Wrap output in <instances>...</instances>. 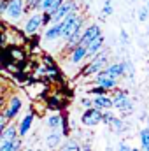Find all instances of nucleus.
<instances>
[{"instance_id": "f8f14e48", "label": "nucleus", "mask_w": 149, "mask_h": 151, "mask_svg": "<svg viewBox=\"0 0 149 151\" xmlns=\"http://www.w3.org/2000/svg\"><path fill=\"white\" fill-rule=\"evenodd\" d=\"M102 34V30H100V27L97 25V23H91V25H88L86 28H82V35H81V40H79V44L81 46H88L91 40L95 37H98Z\"/></svg>"}, {"instance_id": "4c0bfd02", "label": "nucleus", "mask_w": 149, "mask_h": 151, "mask_svg": "<svg viewBox=\"0 0 149 151\" xmlns=\"http://www.w3.org/2000/svg\"><path fill=\"white\" fill-rule=\"evenodd\" d=\"M105 151H112V150H111V148H107V150H105Z\"/></svg>"}, {"instance_id": "6e6552de", "label": "nucleus", "mask_w": 149, "mask_h": 151, "mask_svg": "<svg viewBox=\"0 0 149 151\" xmlns=\"http://www.w3.org/2000/svg\"><path fill=\"white\" fill-rule=\"evenodd\" d=\"M86 60H88L86 46L77 44V46H74V47L67 53V62H69V63H72V65H81L82 62L86 63Z\"/></svg>"}, {"instance_id": "423d86ee", "label": "nucleus", "mask_w": 149, "mask_h": 151, "mask_svg": "<svg viewBox=\"0 0 149 151\" xmlns=\"http://www.w3.org/2000/svg\"><path fill=\"white\" fill-rule=\"evenodd\" d=\"M79 9H81V5H79L77 0H63L62 5L51 14V23H58V21H62L67 14H70V12H79Z\"/></svg>"}, {"instance_id": "473e14b6", "label": "nucleus", "mask_w": 149, "mask_h": 151, "mask_svg": "<svg viewBox=\"0 0 149 151\" xmlns=\"http://www.w3.org/2000/svg\"><path fill=\"white\" fill-rule=\"evenodd\" d=\"M5 102H7V99H5V93H2V95H0V114H2L4 107H5Z\"/></svg>"}, {"instance_id": "2f4dec72", "label": "nucleus", "mask_w": 149, "mask_h": 151, "mask_svg": "<svg viewBox=\"0 0 149 151\" xmlns=\"http://www.w3.org/2000/svg\"><path fill=\"white\" fill-rule=\"evenodd\" d=\"M119 39H121V44H126V42H128V34H126V30H121V32H119Z\"/></svg>"}, {"instance_id": "f704fd0d", "label": "nucleus", "mask_w": 149, "mask_h": 151, "mask_svg": "<svg viewBox=\"0 0 149 151\" xmlns=\"http://www.w3.org/2000/svg\"><path fill=\"white\" fill-rule=\"evenodd\" d=\"M7 123H9V121H7V119H5V118L0 114V134H2V130L5 128V125H7Z\"/></svg>"}, {"instance_id": "aec40b11", "label": "nucleus", "mask_w": 149, "mask_h": 151, "mask_svg": "<svg viewBox=\"0 0 149 151\" xmlns=\"http://www.w3.org/2000/svg\"><path fill=\"white\" fill-rule=\"evenodd\" d=\"M62 2H63V0H42V4H40V12H49V14H53V12L62 5Z\"/></svg>"}, {"instance_id": "bb28decb", "label": "nucleus", "mask_w": 149, "mask_h": 151, "mask_svg": "<svg viewBox=\"0 0 149 151\" xmlns=\"http://www.w3.org/2000/svg\"><path fill=\"white\" fill-rule=\"evenodd\" d=\"M139 21H148L149 19V5H142L140 9H139Z\"/></svg>"}, {"instance_id": "a878e982", "label": "nucleus", "mask_w": 149, "mask_h": 151, "mask_svg": "<svg viewBox=\"0 0 149 151\" xmlns=\"http://www.w3.org/2000/svg\"><path fill=\"white\" fill-rule=\"evenodd\" d=\"M112 12H114L112 2L111 0H105V2H104V7H102V19H104L105 16H112Z\"/></svg>"}, {"instance_id": "6ab92c4d", "label": "nucleus", "mask_w": 149, "mask_h": 151, "mask_svg": "<svg viewBox=\"0 0 149 151\" xmlns=\"http://www.w3.org/2000/svg\"><path fill=\"white\" fill-rule=\"evenodd\" d=\"M62 116H63V114H60V113H51L49 114V116L46 118L47 128H49V130H58L60 125H62Z\"/></svg>"}, {"instance_id": "5701e85b", "label": "nucleus", "mask_w": 149, "mask_h": 151, "mask_svg": "<svg viewBox=\"0 0 149 151\" xmlns=\"http://www.w3.org/2000/svg\"><path fill=\"white\" fill-rule=\"evenodd\" d=\"M139 137H140V150L149 151V127L142 128V130L139 132Z\"/></svg>"}, {"instance_id": "393cba45", "label": "nucleus", "mask_w": 149, "mask_h": 151, "mask_svg": "<svg viewBox=\"0 0 149 151\" xmlns=\"http://www.w3.org/2000/svg\"><path fill=\"white\" fill-rule=\"evenodd\" d=\"M91 97H98V95H105V93H109L105 88H102V86H98V84H93L90 90H86Z\"/></svg>"}, {"instance_id": "dca6fc26", "label": "nucleus", "mask_w": 149, "mask_h": 151, "mask_svg": "<svg viewBox=\"0 0 149 151\" xmlns=\"http://www.w3.org/2000/svg\"><path fill=\"white\" fill-rule=\"evenodd\" d=\"M62 142H63V135H62V132H58V130H51V132L47 134V137H46V146H47L49 150L60 148Z\"/></svg>"}, {"instance_id": "f257e3e1", "label": "nucleus", "mask_w": 149, "mask_h": 151, "mask_svg": "<svg viewBox=\"0 0 149 151\" xmlns=\"http://www.w3.org/2000/svg\"><path fill=\"white\" fill-rule=\"evenodd\" d=\"M107 65H109V51H107V49H102V51L97 53L90 62L84 63V67L81 69L79 76L84 77V79H88V77H91V76L98 74L100 70H104Z\"/></svg>"}, {"instance_id": "f03ea898", "label": "nucleus", "mask_w": 149, "mask_h": 151, "mask_svg": "<svg viewBox=\"0 0 149 151\" xmlns=\"http://www.w3.org/2000/svg\"><path fill=\"white\" fill-rule=\"evenodd\" d=\"M84 21L86 19H84V16L81 12H70V14H67L62 21H58L60 27H62V35H60V39L65 42L72 34L82 30L84 28Z\"/></svg>"}, {"instance_id": "72a5a7b5", "label": "nucleus", "mask_w": 149, "mask_h": 151, "mask_svg": "<svg viewBox=\"0 0 149 151\" xmlns=\"http://www.w3.org/2000/svg\"><path fill=\"white\" fill-rule=\"evenodd\" d=\"M119 151H132V146H128L126 142H119Z\"/></svg>"}, {"instance_id": "2eb2a0df", "label": "nucleus", "mask_w": 149, "mask_h": 151, "mask_svg": "<svg viewBox=\"0 0 149 151\" xmlns=\"http://www.w3.org/2000/svg\"><path fill=\"white\" fill-rule=\"evenodd\" d=\"M62 35V27H60V23H51L49 27H46V32H44V35L42 39L46 40V42H54V40H58Z\"/></svg>"}, {"instance_id": "7c9ffc66", "label": "nucleus", "mask_w": 149, "mask_h": 151, "mask_svg": "<svg viewBox=\"0 0 149 151\" xmlns=\"http://www.w3.org/2000/svg\"><path fill=\"white\" fill-rule=\"evenodd\" d=\"M81 106H82L84 109H91V107H93V100L84 97V99H81Z\"/></svg>"}, {"instance_id": "4be33fe9", "label": "nucleus", "mask_w": 149, "mask_h": 151, "mask_svg": "<svg viewBox=\"0 0 149 151\" xmlns=\"http://www.w3.org/2000/svg\"><path fill=\"white\" fill-rule=\"evenodd\" d=\"M109 127L114 128V132H116V134H123V132L126 130V123L123 121V118H116V116L112 118V121L109 123Z\"/></svg>"}, {"instance_id": "1a4fd4ad", "label": "nucleus", "mask_w": 149, "mask_h": 151, "mask_svg": "<svg viewBox=\"0 0 149 151\" xmlns=\"http://www.w3.org/2000/svg\"><path fill=\"white\" fill-rule=\"evenodd\" d=\"M81 123L84 127H97L102 123V111L91 107V109H84V113L81 114Z\"/></svg>"}, {"instance_id": "ddd939ff", "label": "nucleus", "mask_w": 149, "mask_h": 151, "mask_svg": "<svg viewBox=\"0 0 149 151\" xmlns=\"http://www.w3.org/2000/svg\"><path fill=\"white\" fill-rule=\"evenodd\" d=\"M105 47V37L100 34L98 37H95L88 46H86V53H88V58H93L97 53H100L102 49Z\"/></svg>"}, {"instance_id": "4468645a", "label": "nucleus", "mask_w": 149, "mask_h": 151, "mask_svg": "<svg viewBox=\"0 0 149 151\" xmlns=\"http://www.w3.org/2000/svg\"><path fill=\"white\" fill-rule=\"evenodd\" d=\"M93 107L98 109V111H111L112 109V99L109 93L105 95H98V97H93Z\"/></svg>"}, {"instance_id": "412c9836", "label": "nucleus", "mask_w": 149, "mask_h": 151, "mask_svg": "<svg viewBox=\"0 0 149 151\" xmlns=\"http://www.w3.org/2000/svg\"><path fill=\"white\" fill-rule=\"evenodd\" d=\"M60 151H81V144H79L75 139L67 137V141L60 146Z\"/></svg>"}, {"instance_id": "0eeeda50", "label": "nucleus", "mask_w": 149, "mask_h": 151, "mask_svg": "<svg viewBox=\"0 0 149 151\" xmlns=\"http://www.w3.org/2000/svg\"><path fill=\"white\" fill-rule=\"evenodd\" d=\"M40 28H42V12H40V11L30 12V16L25 19V25H23L25 35H27V37H35Z\"/></svg>"}, {"instance_id": "e433bc0d", "label": "nucleus", "mask_w": 149, "mask_h": 151, "mask_svg": "<svg viewBox=\"0 0 149 151\" xmlns=\"http://www.w3.org/2000/svg\"><path fill=\"white\" fill-rule=\"evenodd\" d=\"M132 151H140L139 148H132Z\"/></svg>"}, {"instance_id": "c85d7f7f", "label": "nucleus", "mask_w": 149, "mask_h": 151, "mask_svg": "<svg viewBox=\"0 0 149 151\" xmlns=\"http://www.w3.org/2000/svg\"><path fill=\"white\" fill-rule=\"evenodd\" d=\"M21 150H23V139H21V137H18V139H14L11 151H21Z\"/></svg>"}, {"instance_id": "20e7f679", "label": "nucleus", "mask_w": 149, "mask_h": 151, "mask_svg": "<svg viewBox=\"0 0 149 151\" xmlns=\"http://www.w3.org/2000/svg\"><path fill=\"white\" fill-rule=\"evenodd\" d=\"M25 14H27V4H25V0H7L5 11H4V16L2 18H7L9 21L16 23Z\"/></svg>"}, {"instance_id": "7ed1b4c3", "label": "nucleus", "mask_w": 149, "mask_h": 151, "mask_svg": "<svg viewBox=\"0 0 149 151\" xmlns=\"http://www.w3.org/2000/svg\"><path fill=\"white\" fill-rule=\"evenodd\" d=\"M111 99H112V107L121 113V118H128L130 114L133 113L135 107H133V100H132L130 95H128V90L114 88Z\"/></svg>"}, {"instance_id": "cd10ccee", "label": "nucleus", "mask_w": 149, "mask_h": 151, "mask_svg": "<svg viewBox=\"0 0 149 151\" xmlns=\"http://www.w3.org/2000/svg\"><path fill=\"white\" fill-rule=\"evenodd\" d=\"M112 118H114V114L111 111H102V123H105V125H109L112 121Z\"/></svg>"}, {"instance_id": "39448f33", "label": "nucleus", "mask_w": 149, "mask_h": 151, "mask_svg": "<svg viewBox=\"0 0 149 151\" xmlns=\"http://www.w3.org/2000/svg\"><path fill=\"white\" fill-rule=\"evenodd\" d=\"M21 107H23V99L19 95H11L5 102V107L2 111V116L11 123L18 118V114L21 113Z\"/></svg>"}, {"instance_id": "c756f323", "label": "nucleus", "mask_w": 149, "mask_h": 151, "mask_svg": "<svg viewBox=\"0 0 149 151\" xmlns=\"http://www.w3.org/2000/svg\"><path fill=\"white\" fill-rule=\"evenodd\" d=\"M49 25H51V14L42 12V27H49Z\"/></svg>"}, {"instance_id": "9d476101", "label": "nucleus", "mask_w": 149, "mask_h": 151, "mask_svg": "<svg viewBox=\"0 0 149 151\" xmlns=\"http://www.w3.org/2000/svg\"><path fill=\"white\" fill-rule=\"evenodd\" d=\"M34 118H35L34 109H30L28 113L21 118V121L16 125V128H18V137L25 139V137L28 135V132H30V128H32V125H34Z\"/></svg>"}, {"instance_id": "f3484780", "label": "nucleus", "mask_w": 149, "mask_h": 151, "mask_svg": "<svg viewBox=\"0 0 149 151\" xmlns=\"http://www.w3.org/2000/svg\"><path fill=\"white\" fill-rule=\"evenodd\" d=\"M16 137H18V128H16V125H14V123H7L5 128H4L2 134H0V142H11V141H14Z\"/></svg>"}, {"instance_id": "58836bf2", "label": "nucleus", "mask_w": 149, "mask_h": 151, "mask_svg": "<svg viewBox=\"0 0 149 151\" xmlns=\"http://www.w3.org/2000/svg\"><path fill=\"white\" fill-rule=\"evenodd\" d=\"M144 2H148V0H144Z\"/></svg>"}, {"instance_id": "9b49d317", "label": "nucleus", "mask_w": 149, "mask_h": 151, "mask_svg": "<svg viewBox=\"0 0 149 151\" xmlns=\"http://www.w3.org/2000/svg\"><path fill=\"white\" fill-rule=\"evenodd\" d=\"M7 58H9L11 63L21 67V65L27 62V51H25L21 46H9V49H7Z\"/></svg>"}, {"instance_id": "b1692460", "label": "nucleus", "mask_w": 149, "mask_h": 151, "mask_svg": "<svg viewBox=\"0 0 149 151\" xmlns=\"http://www.w3.org/2000/svg\"><path fill=\"white\" fill-rule=\"evenodd\" d=\"M25 4H27V12H35V11H40L42 0H25Z\"/></svg>"}, {"instance_id": "c9c22d12", "label": "nucleus", "mask_w": 149, "mask_h": 151, "mask_svg": "<svg viewBox=\"0 0 149 151\" xmlns=\"http://www.w3.org/2000/svg\"><path fill=\"white\" fill-rule=\"evenodd\" d=\"M21 151H34V148H23Z\"/></svg>"}, {"instance_id": "a211bd4d", "label": "nucleus", "mask_w": 149, "mask_h": 151, "mask_svg": "<svg viewBox=\"0 0 149 151\" xmlns=\"http://www.w3.org/2000/svg\"><path fill=\"white\" fill-rule=\"evenodd\" d=\"M104 70L109 74V77H114V79H121V77L125 76V63H123V62L111 63V65H107Z\"/></svg>"}]
</instances>
